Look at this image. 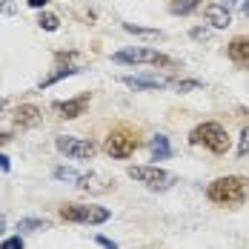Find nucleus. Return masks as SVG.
<instances>
[{"label": "nucleus", "instance_id": "obj_1", "mask_svg": "<svg viewBox=\"0 0 249 249\" xmlns=\"http://www.w3.org/2000/svg\"><path fill=\"white\" fill-rule=\"evenodd\" d=\"M249 195V178L244 175H226L206 186V198L221 206H241Z\"/></svg>", "mask_w": 249, "mask_h": 249}, {"label": "nucleus", "instance_id": "obj_2", "mask_svg": "<svg viewBox=\"0 0 249 249\" xmlns=\"http://www.w3.org/2000/svg\"><path fill=\"white\" fill-rule=\"evenodd\" d=\"M189 143H195V146H206L209 152H215V155H224L229 149V135H226V129L221 124H215V121H206V124H200L192 129V135H189Z\"/></svg>", "mask_w": 249, "mask_h": 249}, {"label": "nucleus", "instance_id": "obj_3", "mask_svg": "<svg viewBox=\"0 0 249 249\" xmlns=\"http://www.w3.org/2000/svg\"><path fill=\"white\" fill-rule=\"evenodd\" d=\"M129 178L143 183L146 189H155V192H163L175 186V175L160 169V166H129Z\"/></svg>", "mask_w": 249, "mask_h": 249}, {"label": "nucleus", "instance_id": "obj_4", "mask_svg": "<svg viewBox=\"0 0 249 249\" xmlns=\"http://www.w3.org/2000/svg\"><path fill=\"white\" fill-rule=\"evenodd\" d=\"M60 218L69 221V224H106L109 209L86 206V203H66V206H60Z\"/></svg>", "mask_w": 249, "mask_h": 249}, {"label": "nucleus", "instance_id": "obj_5", "mask_svg": "<svg viewBox=\"0 0 249 249\" xmlns=\"http://www.w3.org/2000/svg\"><path fill=\"white\" fill-rule=\"evenodd\" d=\"M138 132H132L129 126H118L115 132H109V138H106V143H103V149L109 152L112 158H129L132 152L138 149Z\"/></svg>", "mask_w": 249, "mask_h": 249}, {"label": "nucleus", "instance_id": "obj_6", "mask_svg": "<svg viewBox=\"0 0 249 249\" xmlns=\"http://www.w3.org/2000/svg\"><path fill=\"white\" fill-rule=\"evenodd\" d=\"M115 63H152V66H172V57L160 54L155 49H143V46H135V49H124L112 54Z\"/></svg>", "mask_w": 249, "mask_h": 249}, {"label": "nucleus", "instance_id": "obj_7", "mask_svg": "<svg viewBox=\"0 0 249 249\" xmlns=\"http://www.w3.org/2000/svg\"><path fill=\"white\" fill-rule=\"evenodd\" d=\"M54 146H57V152H63L66 158H75V160H89L98 152V146L92 141H80V138H72V135H60L54 141Z\"/></svg>", "mask_w": 249, "mask_h": 249}, {"label": "nucleus", "instance_id": "obj_8", "mask_svg": "<svg viewBox=\"0 0 249 249\" xmlns=\"http://www.w3.org/2000/svg\"><path fill=\"white\" fill-rule=\"evenodd\" d=\"M86 106H89V95H77V98H72V100H54V103H52V109H54L60 118H66V121L80 118V115L86 112Z\"/></svg>", "mask_w": 249, "mask_h": 249}, {"label": "nucleus", "instance_id": "obj_9", "mask_svg": "<svg viewBox=\"0 0 249 249\" xmlns=\"http://www.w3.org/2000/svg\"><path fill=\"white\" fill-rule=\"evenodd\" d=\"M40 121H43V112L37 106H32V103H23V106L15 109V126H20V129H32Z\"/></svg>", "mask_w": 249, "mask_h": 249}, {"label": "nucleus", "instance_id": "obj_10", "mask_svg": "<svg viewBox=\"0 0 249 249\" xmlns=\"http://www.w3.org/2000/svg\"><path fill=\"white\" fill-rule=\"evenodd\" d=\"M77 189H83V192H109V189H115V180H109V178H100V175H80V180H77Z\"/></svg>", "mask_w": 249, "mask_h": 249}, {"label": "nucleus", "instance_id": "obj_11", "mask_svg": "<svg viewBox=\"0 0 249 249\" xmlns=\"http://www.w3.org/2000/svg\"><path fill=\"white\" fill-rule=\"evenodd\" d=\"M226 52H229V60H232L235 66L249 69V37H235Z\"/></svg>", "mask_w": 249, "mask_h": 249}, {"label": "nucleus", "instance_id": "obj_12", "mask_svg": "<svg viewBox=\"0 0 249 249\" xmlns=\"http://www.w3.org/2000/svg\"><path fill=\"white\" fill-rule=\"evenodd\" d=\"M129 89H166L169 80L166 77H143V75H126L121 77Z\"/></svg>", "mask_w": 249, "mask_h": 249}, {"label": "nucleus", "instance_id": "obj_13", "mask_svg": "<svg viewBox=\"0 0 249 249\" xmlns=\"http://www.w3.org/2000/svg\"><path fill=\"white\" fill-rule=\"evenodd\" d=\"M203 15H206V20L215 26V29H226V26H232V15L226 12L221 3H209V6L203 9Z\"/></svg>", "mask_w": 249, "mask_h": 249}, {"label": "nucleus", "instance_id": "obj_14", "mask_svg": "<svg viewBox=\"0 0 249 249\" xmlns=\"http://www.w3.org/2000/svg\"><path fill=\"white\" fill-rule=\"evenodd\" d=\"M149 152L155 160H163V158H169L172 155V146H169V138L166 135H155L149 143Z\"/></svg>", "mask_w": 249, "mask_h": 249}, {"label": "nucleus", "instance_id": "obj_15", "mask_svg": "<svg viewBox=\"0 0 249 249\" xmlns=\"http://www.w3.org/2000/svg\"><path fill=\"white\" fill-rule=\"evenodd\" d=\"M77 72H80L77 66H63V63H57V69H54L49 77L40 80V89H46V86H52V83H57V80H63V77H69V75H77Z\"/></svg>", "mask_w": 249, "mask_h": 249}, {"label": "nucleus", "instance_id": "obj_16", "mask_svg": "<svg viewBox=\"0 0 249 249\" xmlns=\"http://www.w3.org/2000/svg\"><path fill=\"white\" fill-rule=\"evenodd\" d=\"M218 3L224 6L229 15H232V12H235V15H241V18H247V15H249V0H218Z\"/></svg>", "mask_w": 249, "mask_h": 249}, {"label": "nucleus", "instance_id": "obj_17", "mask_svg": "<svg viewBox=\"0 0 249 249\" xmlns=\"http://www.w3.org/2000/svg\"><path fill=\"white\" fill-rule=\"evenodd\" d=\"M18 229H20V232H37V229H49V224L40 221V218H20Z\"/></svg>", "mask_w": 249, "mask_h": 249}, {"label": "nucleus", "instance_id": "obj_18", "mask_svg": "<svg viewBox=\"0 0 249 249\" xmlns=\"http://www.w3.org/2000/svg\"><path fill=\"white\" fill-rule=\"evenodd\" d=\"M200 6V0H172V12L175 15H189Z\"/></svg>", "mask_w": 249, "mask_h": 249}, {"label": "nucleus", "instance_id": "obj_19", "mask_svg": "<svg viewBox=\"0 0 249 249\" xmlns=\"http://www.w3.org/2000/svg\"><path fill=\"white\" fill-rule=\"evenodd\" d=\"M37 26H40V29H46V32H57L60 20H57V15H49V12H43V15L37 18Z\"/></svg>", "mask_w": 249, "mask_h": 249}, {"label": "nucleus", "instance_id": "obj_20", "mask_svg": "<svg viewBox=\"0 0 249 249\" xmlns=\"http://www.w3.org/2000/svg\"><path fill=\"white\" fill-rule=\"evenodd\" d=\"M54 178H57V180H72V183L80 180V175H77L75 169H69V166H57V169H54Z\"/></svg>", "mask_w": 249, "mask_h": 249}, {"label": "nucleus", "instance_id": "obj_21", "mask_svg": "<svg viewBox=\"0 0 249 249\" xmlns=\"http://www.w3.org/2000/svg\"><path fill=\"white\" fill-rule=\"evenodd\" d=\"M124 29L129 35H146V37H158L160 35L158 29H141V26H135V23H124Z\"/></svg>", "mask_w": 249, "mask_h": 249}, {"label": "nucleus", "instance_id": "obj_22", "mask_svg": "<svg viewBox=\"0 0 249 249\" xmlns=\"http://www.w3.org/2000/svg\"><path fill=\"white\" fill-rule=\"evenodd\" d=\"M238 155H241V158H247V155H249V126L241 132V141H238Z\"/></svg>", "mask_w": 249, "mask_h": 249}, {"label": "nucleus", "instance_id": "obj_23", "mask_svg": "<svg viewBox=\"0 0 249 249\" xmlns=\"http://www.w3.org/2000/svg\"><path fill=\"white\" fill-rule=\"evenodd\" d=\"M0 249H23V238H20V235H15V238H6V241L0 244Z\"/></svg>", "mask_w": 249, "mask_h": 249}, {"label": "nucleus", "instance_id": "obj_24", "mask_svg": "<svg viewBox=\"0 0 249 249\" xmlns=\"http://www.w3.org/2000/svg\"><path fill=\"white\" fill-rule=\"evenodd\" d=\"M175 86H178V92H189V89H200V83H198V80H178Z\"/></svg>", "mask_w": 249, "mask_h": 249}, {"label": "nucleus", "instance_id": "obj_25", "mask_svg": "<svg viewBox=\"0 0 249 249\" xmlns=\"http://www.w3.org/2000/svg\"><path fill=\"white\" fill-rule=\"evenodd\" d=\"M15 12H18V6H15L12 0H3V3H0V15H15Z\"/></svg>", "mask_w": 249, "mask_h": 249}, {"label": "nucleus", "instance_id": "obj_26", "mask_svg": "<svg viewBox=\"0 0 249 249\" xmlns=\"http://www.w3.org/2000/svg\"><path fill=\"white\" fill-rule=\"evenodd\" d=\"M98 244L103 249H118V244H115V241H109V238H103V235H98Z\"/></svg>", "mask_w": 249, "mask_h": 249}, {"label": "nucleus", "instance_id": "obj_27", "mask_svg": "<svg viewBox=\"0 0 249 249\" xmlns=\"http://www.w3.org/2000/svg\"><path fill=\"white\" fill-rule=\"evenodd\" d=\"M192 37L195 40H209V32L206 29H192Z\"/></svg>", "mask_w": 249, "mask_h": 249}, {"label": "nucleus", "instance_id": "obj_28", "mask_svg": "<svg viewBox=\"0 0 249 249\" xmlns=\"http://www.w3.org/2000/svg\"><path fill=\"white\" fill-rule=\"evenodd\" d=\"M0 169H3V172H9V169H12V163H9V158H6V155H0Z\"/></svg>", "mask_w": 249, "mask_h": 249}, {"label": "nucleus", "instance_id": "obj_29", "mask_svg": "<svg viewBox=\"0 0 249 249\" xmlns=\"http://www.w3.org/2000/svg\"><path fill=\"white\" fill-rule=\"evenodd\" d=\"M26 3H29V6H32V9H43V6H46V3H49V0H26Z\"/></svg>", "mask_w": 249, "mask_h": 249}, {"label": "nucleus", "instance_id": "obj_30", "mask_svg": "<svg viewBox=\"0 0 249 249\" xmlns=\"http://www.w3.org/2000/svg\"><path fill=\"white\" fill-rule=\"evenodd\" d=\"M9 141H12V135H9V132H0V146H3V143H9Z\"/></svg>", "mask_w": 249, "mask_h": 249}, {"label": "nucleus", "instance_id": "obj_31", "mask_svg": "<svg viewBox=\"0 0 249 249\" xmlns=\"http://www.w3.org/2000/svg\"><path fill=\"white\" fill-rule=\"evenodd\" d=\"M3 112H6V100L0 98V118H3Z\"/></svg>", "mask_w": 249, "mask_h": 249}, {"label": "nucleus", "instance_id": "obj_32", "mask_svg": "<svg viewBox=\"0 0 249 249\" xmlns=\"http://www.w3.org/2000/svg\"><path fill=\"white\" fill-rule=\"evenodd\" d=\"M3 226H6V221H3V218H0V232H3Z\"/></svg>", "mask_w": 249, "mask_h": 249}]
</instances>
